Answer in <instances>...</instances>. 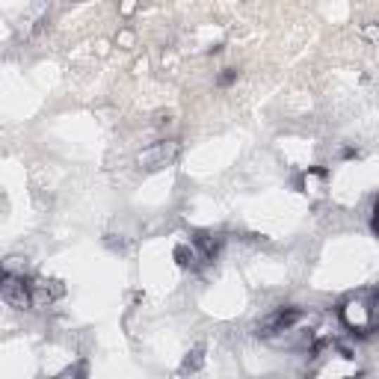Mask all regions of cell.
<instances>
[{"instance_id":"cell-1","label":"cell","mask_w":379,"mask_h":379,"mask_svg":"<svg viewBox=\"0 0 379 379\" xmlns=\"http://www.w3.org/2000/svg\"><path fill=\"white\" fill-rule=\"evenodd\" d=\"M341 323L356 335H371L379 326V293H356L347 297L338 308Z\"/></svg>"},{"instance_id":"cell-2","label":"cell","mask_w":379,"mask_h":379,"mask_svg":"<svg viewBox=\"0 0 379 379\" xmlns=\"http://www.w3.org/2000/svg\"><path fill=\"white\" fill-rule=\"evenodd\" d=\"M178 154H181L178 139H160V143H154V146L139 151L136 163H139V169H146V172H160V169H166V166L175 163Z\"/></svg>"},{"instance_id":"cell-3","label":"cell","mask_w":379,"mask_h":379,"mask_svg":"<svg viewBox=\"0 0 379 379\" xmlns=\"http://www.w3.org/2000/svg\"><path fill=\"white\" fill-rule=\"evenodd\" d=\"M0 297L9 308H33V285L24 278V273H6L0 276Z\"/></svg>"},{"instance_id":"cell-4","label":"cell","mask_w":379,"mask_h":379,"mask_svg":"<svg viewBox=\"0 0 379 379\" xmlns=\"http://www.w3.org/2000/svg\"><path fill=\"white\" fill-rule=\"evenodd\" d=\"M297 187L302 195H308L311 202H320L323 195H326L329 190V172L326 169H320V166H311V169H305L297 181Z\"/></svg>"},{"instance_id":"cell-5","label":"cell","mask_w":379,"mask_h":379,"mask_svg":"<svg viewBox=\"0 0 379 379\" xmlns=\"http://www.w3.org/2000/svg\"><path fill=\"white\" fill-rule=\"evenodd\" d=\"M172 255H175L178 266H184V270H199V266L207 261V258L202 255V252H199V246H195L193 240H190V243H178Z\"/></svg>"},{"instance_id":"cell-6","label":"cell","mask_w":379,"mask_h":379,"mask_svg":"<svg viewBox=\"0 0 379 379\" xmlns=\"http://www.w3.org/2000/svg\"><path fill=\"white\" fill-rule=\"evenodd\" d=\"M193 243L199 246V252H202L207 261H214L217 252H219V246H222V237H219V234H210V231H195V234H193Z\"/></svg>"},{"instance_id":"cell-7","label":"cell","mask_w":379,"mask_h":379,"mask_svg":"<svg viewBox=\"0 0 379 379\" xmlns=\"http://www.w3.org/2000/svg\"><path fill=\"white\" fill-rule=\"evenodd\" d=\"M202 361H205V356H202V347H195L193 353L187 356V361H184V368H181V371H184V373L190 371V373H193V371H199V368H202Z\"/></svg>"},{"instance_id":"cell-8","label":"cell","mask_w":379,"mask_h":379,"mask_svg":"<svg viewBox=\"0 0 379 379\" xmlns=\"http://www.w3.org/2000/svg\"><path fill=\"white\" fill-rule=\"evenodd\" d=\"M237 77H240V72H237V68H222V75L217 77V86H219V89H229Z\"/></svg>"},{"instance_id":"cell-9","label":"cell","mask_w":379,"mask_h":379,"mask_svg":"<svg viewBox=\"0 0 379 379\" xmlns=\"http://www.w3.org/2000/svg\"><path fill=\"white\" fill-rule=\"evenodd\" d=\"M361 39L371 41V45H379V24H361Z\"/></svg>"},{"instance_id":"cell-10","label":"cell","mask_w":379,"mask_h":379,"mask_svg":"<svg viewBox=\"0 0 379 379\" xmlns=\"http://www.w3.org/2000/svg\"><path fill=\"white\" fill-rule=\"evenodd\" d=\"M136 9H139V0H119V15L122 18H131Z\"/></svg>"},{"instance_id":"cell-11","label":"cell","mask_w":379,"mask_h":379,"mask_svg":"<svg viewBox=\"0 0 379 379\" xmlns=\"http://www.w3.org/2000/svg\"><path fill=\"white\" fill-rule=\"evenodd\" d=\"M134 41H136V36H134V30H119V36H116V45L119 48H134Z\"/></svg>"},{"instance_id":"cell-12","label":"cell","mask_w":379,"mask_h":379,"mask_svg":"<svg viewBox=\"0 0 379 379\" xmlns=\"http://www.w3.org/2000/svg\"><path fill=\"white\" fill-rule=\"evenodd\" d=\"M371 231L379 237V199H376L373 207H371Z\"/></svg>"}]
</instances>
